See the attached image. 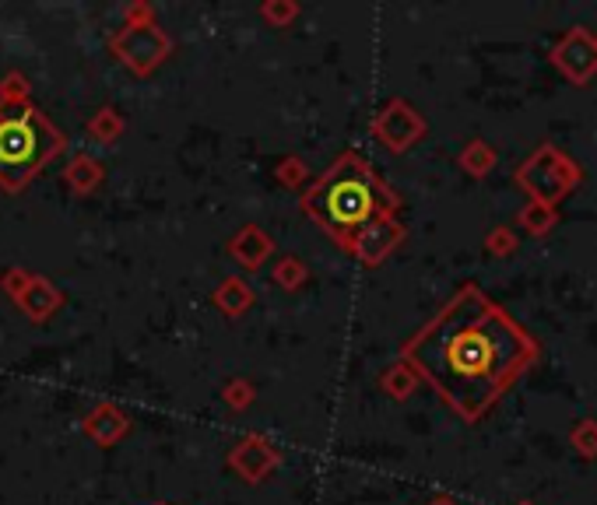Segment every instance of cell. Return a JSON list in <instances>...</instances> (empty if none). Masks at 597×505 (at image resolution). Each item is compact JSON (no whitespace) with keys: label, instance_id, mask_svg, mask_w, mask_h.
<instances>
[{"label":"cell","instance_id":"14","mask_svg":"<svg viewBox=\"0 0 597 505\" xmlns=\"http://www.w3.org/2000/svg\"><path fill=\"white\" fill-rule=\"evenodd\" d=\"M271 281L278 288H285V292H299V288L310 281V267L303 264L299 257H292V253H285V257L274 264V271H271Z\"/></svg>","mask_w":597,"mask_h":505},{"label":"cell","instance_id":"22","mask_svg":"<svg viewBox=\"0 0 597 505\" xmlns=\"http://www.w3.org/2000/svg\"><path fill=\"white\" fill-rule=\"evenodd\" d=\"M159 505H166V502H159Z\"/></svg>","mask_w":597,"mask_h":505},{"label":"cell","instance_id":"4","mask_svg":"<svg viewBox=\"0 0 597 505\" xmlns=\"http://www.w3.org/2000/svg\"><path fill=\"white\" fill-rule=\"evenodd\" d=\"M109 50L123 67L134 74H155L169 57H173V39L159 22H123L109 36Z\"/></svg>","mask_w":597,"mask_h":505},{"label":"cell","instance_id":"17","mask_svg":"<svg viewBox=\"0 0 597 505\" xmlns=\"http://www.w3.org/2000/svg\"><path fill=\"white\" fill-rule=\"evenodd\" d=\"M0 102L4 106H22V102H32V85L22 71H8L0 78Z\"/></svg>","mask_w":597,"mask_h":505},{"label":"cell","instance_id":"12","mask_svg":"<svg viewBox=\"0 0 597 505\" xmlns=\"http://www.w3.org/2000/svg\"><path fill=\"white\" fill-rule=\"evenodd\" d=\"M211 302H215V309L222 316H229V320H239V316H246L253 309V288L246 285L243 278L229 274V278L218 281V288L211 292Z\"/></svg>","mask_w":597,"mask_h":505},{"label":"cell","instance_id":"2","mask_svg":"<svg viewBox=\"0 0 597 505\" xmlns=\"http://www.w3.org/2000/svg\"><path fill=\"white\" fill-rule=\"evenodd\" d=\"M299 207L306 218L317 221L327 235L341 242L376 214H394L397 197L359 151H345L327 165L317 183L306 186Z\"/></svg>","mask_w":597,"mask_h":505},{"label":"cell","instance_id":"18","mask_svg":"<svg viewBox=\"0 0 597 505\" xmlns=\"http://www.w3.org/2000/svg\"><path fill=\"white\" fill-rule=\"evenodd\" d=\"M222 400L232 407V411H246V407L257 400V386H253L250 379H243V376H232L229 383L222 386Z\"/></svg>","mask_w":597,"mask_h":505},{"label":"cell","instance_id":"20","mask_svg":"<svg viewBox=\"0 0 597 505\" xmlns=\"http://www.w3.org/2000/svg\"><path fill=\"white\" fill-rule=\"evenodd\" d=\"M408 379H411L408 376V362H397L394 369L383 372L380 383H383V390H387L390 397H404V393H408Z\"/></svg>","mask_w":597,"mask_h":505},{"label":"cell","instance_id":"13","mask_svg":"<svg viewBox=\"0 0 597 505\" xmlns=\"http://www.w3.org/2000/svg\"><path fill=\"white\" fill-rule=\"evenodd\" d=\"M123 130H127V123H123L120 109H113V106L95 109V116L88 120V137H92L95 144H102V148H113V144L123 137Z\"/></svg>","mask_w":597,"mask_h":505},{"label":"cell","instance_id":"15","mask_svg":"<svg viewBox=\"0 0 597 505\" xmlns=\"http://www.w3.org/2000/svg\"><path fill=\"white\" fill-rule=\"evenodd\" d=\"M274 179H278L281 186H288V190H303V186L310 183V165L299 155H285L274 165Z\"/></svg>","mask_w":597,"mask_h":505},{"label":"cell","instance_id":"11","mask_svg":"<svg viewBox=\"0 0 597 505\" xmlns=\"http://www.w3.org/2000/svg\"><path fill=\"white\" fill-rule=\"evenodd\" d=\"M102 179H106V165H102L95 155H88V151H78L64 169L67 190L78 193V197H92V193L102 186Z\"/></svg>","mask_w":597,"mask_h":505},{"label":"cell","instance_id":"7","mask_svg":"<svg viewBox=\"0 0 597 505\" xmlns=\"http://www.w3.org/2000/svg\"><path fill=\"white\" fill-rule=\"evenodd\" d=\"M373 134L380 137L387 148L404 151L408 144H415V137L422 134V120L415 116V109L408 102H390V106L380 109L373 123Z\"/></svg>","mask_w":597,"mask_h":505},{"label":"cell","instance_id":"5","mask_svg":"<svg viewBox=\"0 0 597 505\" xmlns=\"http://www.w3.org/2000/svg\"><path fill=\"white\" fill-rule=\"evenodd\" d=\"M401 235H404V228L394 214H376L373 221H366V225H359L352 235H345L341 246H345L359 264L376 267L394 253V246L401 242Z\"/></svg>","mask_w":597,"mask_h":505},{"label":"cell","instance_id":"8","mask_svg":"<svg viewBox=\"0 0 597 505\" xmlns=\"http://www.w3.org/2000/svg\"><path fill=\"white\" fill-rule=\"evenodd\" d=\"M81 432H85L95 446L109 449L130 432V418H127V411H123V407L102 400V404H95L92 411L85 414V421H81Z\"/></svg>","mask_w":597,"mask_h":505},{"label":"cell","instance_id":"3","mask_svg":"<svg viewBox=\"0 0 597 505\" xmlns=\"http://www.w3.org/2000/svg\"><path fill=\"white\" fill-rule=\"evenodd\" d=\"M64 148V130L53 127L36 102H0V190L22 193Z\"/></svg>","mask_w":597,"mask_h":505},{"label":"cell","instance_id":"16","mask_svg":"<svg viewBox=\"0 0 597 505\" xmlns=\"http://www.w3.org/2000/svg\"><path fill=\"white\" fill-rule=\"evenodd\" d=\"M299 11L303 8H299L295 0H264V4H260V18H264L271 29H288V25L299 18Z\"/></svg>","mask_w":597,"mask_h":505},{"label":"cell","instance_id":"19","mask_svg":"<svg viewBox=\"0 0 597 505\" xmlns=\"http://www.w3.org/2000/svg\"><path fill=\"white\" fill-rule=\"evenodd\" d=\"M29 281H32V271H25V267H8V271L0 274V292L18 299V295L29 288Z\"/></svg>","mask_w":597,"mask_h":505},{"label":"cell","instance_id":"21","mask_svg":"<svg viewBox=\"0 0 597 505\" xmlns=\"http://www.w3.org/2000/svg\"><path fill=\"white\" fill-rule=\"evenodd\" d=\"M123 22H155V4H148V0H134V4L123 11Z\"/></svg>","mask_w":597,"mask_h":505},{"label":"cell","instance_id":"1","mask_svg":"<svg viewBox=\"0 0 597 505\" xmlns=\"http://www.w3.org/2000/svg\"><path fill=\"white\" fill-rule=\"evenodd\" d=\"M520 337L478 292H461L408 344L404 362L454 404L464 418H475L517 369Z\"/></svg>","mask_w":597,"mask_h":505},{"label":"cell","instance_id":"10","mask_svg":"<svg viewBox=\"0 0 597 505\" xmlns=\"http://www.w3.org/2000/svg\"><path fill=\"white\" fill-rule=\"evenodd\" d=\"M271 253H274V239L260 225H243L229 239V257L236 260L239 267H246V271L264 267Z\"/></svg>","mask_w":597,"mask_h":505},{"label":"cell","instance_id":"9","mask_svg":"<svg viewBox=\"0 0 597 505\" xmlns=\"http://www.w3.org/2000/svg\"><path fill=\"white\" fill-rule=\"evenodd\" d=\"M15 306L22 309L32 323H46L50 316H57L60 309H64V292H60L46 274H32L29 288L18 295Z\"/></svg>","mask_w":597,"mask_h":505},{"label":"cell","instance_id":"6","mask_svg":"<svg viewBox=\"0 0 597 505\" xmlns=\"http://www.w3.org/2000/svg\"><path fill=\"white\" fill-rule=\"evenodd\" d=\"M278 463H281V449L274 446L267 435H257V432L236 439V446L229 449V470H236L246 484L264 481Z\"/></svg>","mask_w":597,"mask_h":505}]
</instances>
